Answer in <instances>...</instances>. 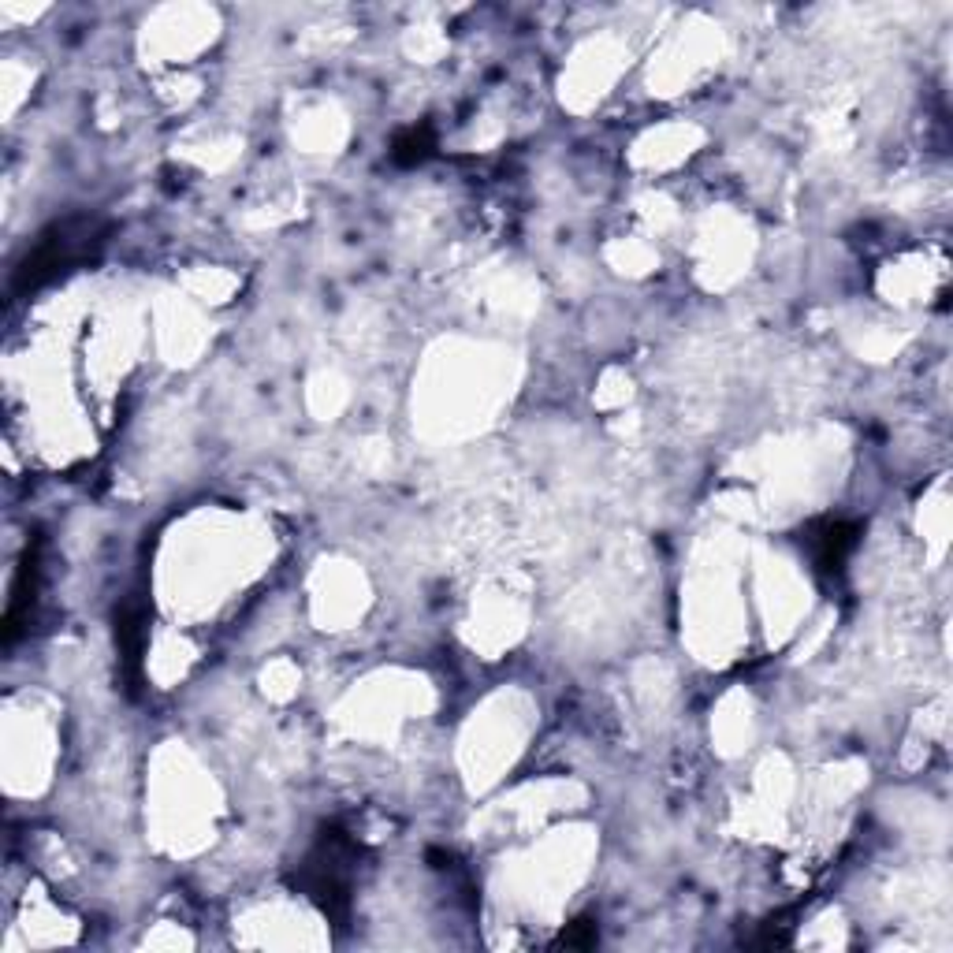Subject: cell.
I'll use <instances>...</instances> for the list:
<instances>
[{
	"label": "cell",
	"mask_w": 953,
	"mask_h": 953,
	"mask_svg": "<svg viewBox=\"0 0 953 953\" xmlns=\"http://www.w3.org/2000/svg\"><path fill=\"white\" fill-rule=\"evenodd\" d=\"M816 544H819V563L835 570V566H842V559L849 556V547L856 544V526H849V521H835V526L823 529V537Z\"/></svg>",
	"instance_id": "1"
},
{
	"label": "cell",
	"mask_w": 953,
	"mask_h": 953,
	"mask_svg": "<svg viewBox=\"0 0 953 953\" xmlns=\"http://www.w3.org/2000/svg\"><path fill=\"white\" fill-rule=\"evenodd\" d=\"M428 149H433V138H428V131H410V135H403V138L395 142L391 157L398 164H417V161L428 157Z\"/></svg>",
	"instance_id": "2"
},
{
	"label": "cell",
	"mask_w": 953,
	"mask_h": 953,
	"mask_svg": "<svg viewBox=\"0 0 953 953\" xmlns=\"http://www.w3.org/2000/svg\"><path fill=\"white\" fill-rule=\"evenodd\" d=\"M566 946H593L596 942V924H589V920H577V924L563 935Z\"/></svg>",
	"instance_id": "3"
}]
</instances>
